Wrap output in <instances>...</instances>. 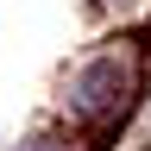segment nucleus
<instances>
[{
	"mask_svg": "<svg viewBox=\"0 0 151 151\" xmlns=\"http://www.w3.org/2000/svg\"><path fill=\"white\" fill-rule=\"evenodd\" d=\"M132 94H139V63H132L126 44H107V50H94V57H82V63L69 69L63 113L76 126H113L132 107Z\"/></svg>",
	"mask_w": 151,
	"mask_h": 151,
	"instance_id": "f257e3e1",
	"label": "nucleus"
},
{
	"mask_svg": "<svg viewBox=\"0 0 151 151\" xmlns=\"http://www.w3.org/2000/svg\"><path fill=\"white\" fill-rule=\"evenodd\" d=\"M25 151H82V139H69V132H63V139H32Z\"/></svg>",
	"mask_w": 151,
	"mask_h": 151,
	"instance_id": "f03ea898",
	"label": "nucleus"
}]
</instances>
